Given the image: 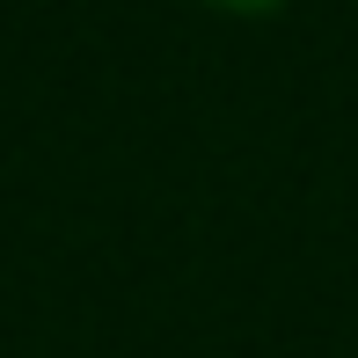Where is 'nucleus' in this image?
<instances>
[{
    "label": "nucleus",
    "instance_id": "1",
    "mask_svg": "<svg viewBox=\"0 0 358 358\" xmlns=\"http://www.w3.org/2000/svg\"><path fill=\"white\" fill-rule=\"evenodd\" d=\"M213 15H234V22H264V15H278L285 0H205Z\"/></svg>",
    "mask_w": 358,
    "mask_h": 358
}]
</instances>
